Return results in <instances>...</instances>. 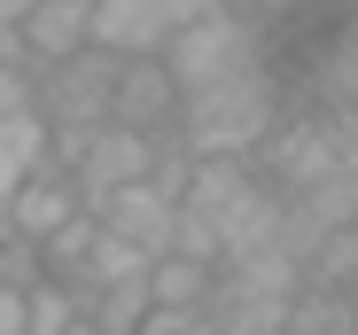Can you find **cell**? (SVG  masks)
Returning <instances> with one entry per match:
<instances>
[{
	"label": "cell",
	"instance_id": "cell-10",
	"mask_svg": "<svg viewBox=\"0 0 358 335\" xmlns=\"http://www.w3.org/2000/svg\"><path fill=\"white\" fill-rule=\"evenodd\" d=\"M210 297H218V265H195V257H156L148 265V312L210 320Z\"/></svg>",
	"mask_w": 358,
	"mask_h": 335
},
{
	"label": "cell",
	"instance_id": "cell-2",
	"mask_svg": "<svg viewBox=\"0 0 358 335\" xmlns=\"http://www.w3.org/2000/svg\"><path fill=\"white\" fill-rule=\"evenodd\" d=\"M250 172L265 195H304L327 180H358V125L350 117H320V109H288V117L265 133V148L250 156Z\"/></svg>",
	"mask_w": 358,
	"mask_h": 335
},
{
	"label": "cell",
	"instance_id": "cell-1",
	"mask_svg": "<svg viewBox=\"0 0 358 335\" xmlns=\"http://www.w3.org/2000/svg\"><path fill=\"white\" fill-rule=\"evenodd\" d=\"M280 117H288V71L273 55V63H257V71H234V78L187 94L171 133H179V148L203 156V164H250Z\"/></svg>",
	"mask_w": 358,
	"mask_h": 335
},
{
	"label": "cell",
	"instance_id": "cell-5",
	"mask_svg": "<svg viewBox=\"0 0 358 335\" xmlns=\"http://www.w3.org/2000/svg\"><path fill=\"white\" fill-rule=\"evenodd\" d=\"M86 218H94V227H101V234H109L117 250H133V257H148V265H156V257L171 250L179 203H171V195H156V187L141 180V187H117V195H101V203H94Z\"/></svg>",
	"mask_w": 358,
	"mask_h": 335
},
{
	"label": "cell",
	"instance_id": "cell-4",
	"mask_svg": "<svg viewBox=\"0 0 358 335\" xmlns=\"http://www.w3.org/2000/svg\"><path fill=\"white\" fill-rule=\"evenodd\" d=\"M109 86H117V63L94 55V47L71 55V63L31 71V117L47 133V156H63V148H78L86 133L109 125Z\"/></svg>",
	"mask_w": 358,
	"mask_h": 335
},
{
	"label": "cell",
	"instance_id": "cell-12",
	"mask_svg": "<svg viewBox=\"0 0 358 335\" xmlns=\"http://www.w3.org/2000/svg\"><path fill=\"white\" fill-rule=\"evenodd\" d=\"M24 109H31V63L0 55V117H24Z\"/></svg>",
	"mask_w": 358,
	"mask_h": 335
},
{
	"label": "cell",
	"instance_id": "cell-3",
	"mask_svg": "<svg viewBox=\"0 0 358 335\" xmlns=\"http://www.w3.org/2000/svg\"><path fill=\"white\" fill-rule=\"evenodd\" d=\"M164 78H171V94L187 101V94H203V86H218V78H234V71H257V63H273V31L265 24H250L242 8H218L203 16V24H187V31H171L164 39Z\"/></svg>",
	"mask_w": 358,
	"mask_h": 335
},
{
	"label": "cell",
	"instance_id": "cell-9",
	"mask_svg": "<svg viewBox=\"0 0 358 335\" xmlns=\"http://www.w3.org/2000/svg\"><path fill=\"white\" fill-rule=\"evenodd\" d=\"M86 8H94V0H31V16H24V31H16L24 63L47 71V63L86 55Z\"/></svg>",
	"mask_w": 358,
	"mask_h": 335
},
{
	"label": "cell",
	"instance_id": "cell-8",
	"mask_svg": "<svg viewBox=\"0 0 358 335\" xmlns=\"http://www.w3.org/2000/svg\"><path fill=\"white\" fill-rule=\"evenodd\" d=\"M109 125H117V133H141V141H164V133L179 125V94H171L164 63H117Z\"/></svg>",
	"mask_w": 358,
	"mask_h": 335
},
{
	"label": "cell",
	"instance_id": "cell-13",
	"mask_svg": "<svg viewBox=\"0 0 358 335\" xmlns=\"http://www.w3.org/2000/svg\"><path fill=\"white\" fill-rule=\"evenodd\" d=\"M24 16H31V0H0V55H16V63H24V47H16Z\"/></svg>",
	"mask_w": 358,
	"mask_h": 335
},
{
	"label": "cell",
	"instance_id": "cell-6",
	"mask_svg": "<svg viewBox=\"0 0 358 335\" xmlns=\"http://www.w3.org/2000/svg\"><path fill=\"white\" fill-rule=\"evenodd\" d=\"M164 39H171L164 0H94L86 8V47L109 63H156Z\"/></svg>",
	"mask_w": 358,
	"mask_h": 335
},
{
	"label": "cell",
	"instance_id": "cell-14",
	"mask_svg": "<svg viewBox=\"0 0 358 335\" xmlns=\"http://www.w3.org/2000/svg\"><path fill=\"white\" fill-rule=\"evenodd\" d=\"M55 335H101V327H94L86 312H71V320H63V327H55Z\"/></svg>",
	"mask_w": 358,
	"mask_h": 335
},
{
	"label": "cell",
	"instance_id": "cell-7",
	"mask_svg": "<svg viewBox=\"0 0 358 335\" xmlns=\"http://www.w3.org/2000/svg\"><path fill=\"white\" fill-rule=\"evenodd\" d=\"M0 218H8V234H16V242H24L31 257H39V250H47L55 234H71L78 218H86V203L71 195V180L55 172V164H39V172H31V180H24V187H16L8 203H0Z\"/></svg>",
	"mask_w": 358,
	"mask_h": 335
},
{
	"label": "cell",
	"instance_id": "cell-11",
	"mask_svg": "<svg viewBox=\"0 0 358 335\" xmlns=\"http://www.w3.org/2000/svg\"><path fill=\"white\" fill-rule=\"evenodd\" d=\"M47 164V133H39V117L24 109V117H0V203H8L31 172Z\"/></svg>",
	"mask_w": 358,
	"mask_h": 335
}]
</instances>
